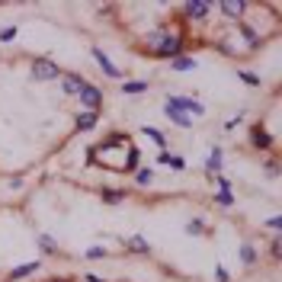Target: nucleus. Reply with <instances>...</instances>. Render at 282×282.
Segmentation results:
<instances>
[{
	"label": "nucleus",
	"instance_id": "0eeeda50",
	"mask_svg": "<svg viewBox=\"0 0 282 282\" xmlns=\"http://www.w3.org/2000/svg\"><path fill=\"white\" fill-rule=\"evenodd\" d=\"M81 87H84V81L77 74H64V77H61V93H64V96L81 93Z\"/></svg>",
	"mask_w": 282,
	"mask_h": 282
},
{
	"label": "nucleus",
	"instance_id": "9d476101",
	"mask_svg": "<svg viewBox=\"0 0 282 282\" xmlns=\"http://www.w3.org/2000/svg\"><path fill=\"white\" fill-rule=\"evenodd\" d=\"M222 154H225V151L215 145V148H212V154L205 157V173H208V176H215L218 170H222Z\"/></svg>",
	"mask_w": 282,
	"mask_h": 282
},
{
	"label": "nucleus",
	"instance_id": "2eb2a0df",
	"mask_svg": "<svg viewBox=\"0 0 282 282\" xmlns=\"http://www.w3.org/2000/svg\"><path fill=\"white\" fill-rule=\"evenodd\" d=\"M141 131H145L148 138H154V145H157V148H167V135H164L161 128H154V125H145Z\"/></svg>",
	"mask_w": 282,
	"mask_h": 282
},
{
	"label": "nucleus",
	"instance_id": "1a4fd4ad",
	"mask_svg": "<svg viewBox=\"0 0 282 282\" xmlns=\"http://www.w3.org/2000/svg\"><path fill=\"white\" fill-rule=\"evenodd\" d=\"M93 58H96V61H100V70H103V74H106V77H122V70H119L116 64H112V61H109V58H106V55H103V51H100V48H93Z\"/></svg>",
	"mask_w": 282,
	"mask_h": 282
},
{
	"label": "nucleus",
	"instance_id": "cd10ccee",
	"mask_svg": "<svg viewBox=\"0 0 282 282\" xmlns=\"http://www.w3.org/2000/svg\"><path fill=\"white\" fill-rule=\"evenodd\" d=\"M170 164H173V170H183V167H186V161H183V157H170Z\"/></svg>",
	"mask_w": 282,
	"mask_h": 282
},
{
	"label": "nucleus",
	"instance_id": "412c9836",
	"mask_svg": "<svg viewBox=\"0 0 282 282\" xmlns=\"http://www.w3.org/2000/svg\"><path fill=\"white\" fill-rule=\"evenodd\" d=\"M39 247H42L45 253H55V250H58V244H55V237H51V234H42V237H39Z\"/></svg>",
	"mask_w": 282,
	"mask_h": 282
},
{
	"label": "nucleus",
	"instance_id": "4be33fe9",
	"mask_svg": "<svg viewBox=\"0 0 282 282\" xmlns=\"http://www.w3.org/2000/svg\"><path fill=\"white\" fill-rule=\"evenodd\" d=\"M222 10H225V16H241L247 10V4H222Z\"/></svg>",
	"mask_w": 282,
	"mask_h": 282
},
{
	"label": "nucleus",
	"instance_id": "2f4dec72",
	"mask_svg": "<svg viewBox=\"0 0 282 282\" xmlns=\"http://www.w3.org/2000/svg\"><path fill=\"white\" fill-rule=\"evenodd\" d=\"M51 282H67V279H51Z\"/></svg>",
	"mask_w": 282,
	"mask_h": 282
},
{
	"label": "nucleus",
	"instance_id": "7ed1b4c3",
	"mask_svg": "<svg viewBox=\"0 0 282 282\" xmlns=\"http://www.w3.org/2000/svg\"><path fill=\"white\" fill-rule=\"evenodd\" d=\"M183 45H186V39H183L180 32H173V35H167V39H164V45L157 48L154 55H157V58H170V55H180V51H183Z\"/></svg>",
	"mask_w": 282,
	"mask_h": 282
},
{
	"label": "nucleus",
	"instance_id": "4468645a",
	"mask_svg": "<svg viewBox=\"0 0 282 282\" xmlns=\"http://www.w3.org/2000/svg\"><path fill=\"white\" fill-rule=\"evenodd\" d=\"M128 250H135V253H151V244H148L141 234H135V237H128Z\"/></svg>",
	"mask_w": 282,
	"mask_h": 282
},
{
	"label": "nucleus",
	"instance_id": "f03ea898",
	"mask_svg": "<svg viewBox=\"0 0 282 282\" xmlns=\"http://www.w3.org/2000/svg\"><path fill=\"white\" fill-rule=\"evenodd\" d=\"M81 106L84 112H100V103H103V90H96V87H81Z\"/></svg>",
	"mask_w": 282,
	"mask_h": 282
},
{
	"label": "nucleus",
	"instance_id": "bb28decb",
	"mask_svg": "<svg viewBox=\"0 0 282 282\" xmlns=\"http://www.w3.org/2000/svg\"><path fill=\"white\" fill-rule=\"evenodd\" d=\"M215 279H218V282H231V272H228L225 266H218V269H215Z\"/></svg>",
	"mask_w": 282,
	"mask_h": 282
},
{
	"label": "nucleus",
	"instance_id": "6ab92c4d",
	"mask_svg": "<svg viewBox=\"0 0 282 282\" xmlns=\"http://www.w3.org/2000/svg\"><path fill=\"white\" fill-rule=\"evenodd\" d=\"M241 263H247V266H250V263H257V250H253V244H244V247H241Z\"/></svg>",
	"mask_w": 282,
	"mask_h": 282
},
{
	"label": "nucleus",
	"instance_id": "7c9ffc66",
	"mask_svg": "<svg viewBox=\"0 0 282 282\" xmlns=\"http://www.w3.org/2000/svg\"><path fill=\"white\" fill-rule=\"evenodd\" d=\"M84 282H106V279H100V276H84Z\"/></svg>",
	"mask_w": 282,
	"mask_h": 282
},
{
	"label": "nucleus",
	"instance_id": "f8f14e48",
	"mask_svg": "<svg viewBox=\"0 0 282 282\" xmlns=\"http://www.w3.org/2000/svg\"><path fill=\"white\" fill-rule=\"evenodd\" d=\"M154 183V167H141L135 170V186H151Z\"/></svg>",
	"mask_w": 282,
	"mask_h": 282
},
{
	"label": "nucleus",
	"instance_id": "423d86ee",
	"mask_svg": "<svg viewBox=\"0 0 282 282\" xmlns=\"http://www.w3.org/2000/svg\"><path fill=\"white\" fill-rule=\"evenodd\" d=\"M42 269V263L39 260H29V263H20V266H16L10 276H7L4 282H20V279H26V276H32V272H39Z\"/></svg>",
	"mask_w": 282,
	"mask_h": 282
},
{
	"label": "nucleus",
	"instance_id": "a878e982",
	"mask_svg": "<svg viewBox=\"0 0 282 282\" xmlns=\"http://www.w3.org/2000/svg\"><path fill=\"white\" fill-rule=\"evenodd\" d=\"M16 35V26H7V29H0V42H10Z\"/></svg>",
	"mask_w": 282,
	"mask_h": 282
},
{
	"label": "nucleus",
	"instance_id": "20e7f679",
	"mask_svg": "<svg viewBox=\"0 0 282 282\" xmlns=\"http://www.w3.org/2000/svg\"><path fill=\"white\" fill-rule=\"evenodd\" d=\"M61 67L51 64V61H35L32 64V81H58Z\"/></svg>",
	"mask_w": 282,
	"mask_h": 282
},
{
	"label": "nucleus",
	"instance_id": "ddd939ff",
	"mask_svg": "<svg viewBox=\"0 0 282 282\" xmlns=\"http://www.w3.org/2000/svg\"><path fill=\"white\" fill-rule=\"evenodd\" d=\"M145 90H148V81H125V84H122V93H125V96H138Z\"/></svg>",
	"mask_w": 282,
	"mask_h": 282
},
{
	"label": "nucleus",
	"instance_id": "393cba45",
	"mask_svg": "<svg viewBox=\"0 0 282 282\" xmlns=\"http://www.w3.org/2000/svg\"><path fill=\"white\" fill-rule=\"evenodd\" d=\"M205 231V222H189L186 225V234H202Z\"/></svg>",
	"mask_w": 282,
	"mask_h": 282
},
{
	"label": "nucleus",
	"instance_id": "f257e3e1",
	"mask_svg": "<svg viewBox=\"0 0 282 282\" xmlns=\"http://www.w3.org/2000/svg\"><path fill=\"white\" fill-rule=\"evenodd\" d=\"M167 100H170L176 109L183 112H192V116H205V106H202L199 100H192V96H183V93H167Z\"/></svg>",
	"mask_w": 282,
	"mask_h": 282
},
{
	"label": "nucleus",
	"instance_id": "f3484780",
	"mask_svg": "<svg viewBox=\"0 0 282 282\" xmlns=\"http://www.w3.org/2000/svg\"><path fill=\"white\" fill-rule=\"evenodd\" d=\"M170 67H173V70H192V67H196V61H192L189 55H176Z\"/></svg>",
	"mask_w": 282,
	"mask_h": 282
},
{
	"label": "nucleus",
	"instance_id": "5701e85b",
	"mask_svg": "<svg viewBox=\"0 0 282 282\" xmlns=\"http://www.w3.org/2000/svg\"><path fill=\"white\" fill-rule=\"evenodd\" d=\"M106 257V247H87L84 250V260H103Z\"/></svg>",
	"mask_w": 282,
	"mask_h": 282
},
{
	"label": "nucleus",
	"instance_id": "aec40b11",
	"mask_svg": "<svg viewBox=\"0 0 282 282\" xmlns=\"http://www.w3.org/2000/svg\"><path fill=\"white\" fill-rule=\"evenodd\" d=\"M237 77H241L244 84H250V87H260V77L253 74V70H244V67H237Z\"/></svg>",
	"mask_w": 282,
	"mask_h": 282
},
{
	"label": "nucleus",
	"instance_id": "c756f323",
	"mask_svg": "<svg viewBox=\"0 0 282 282\" xmlns=\"http://www.w3.org/2000/svg\"><path fill=\"white\" fill-rule=\"evenodd\" d=\"M266 228H272V231H279V215H272L269 222H266Z\"/></svg>",
	"mask_w": 282,
	"mask_h": 282
},
{
	"label": "nucleus",
	"instance_id": "b1692460",
	"mask_svg": "<svg viewBox=\"0 0 282 282\" xmlns=\"http://www.w3.org/2000/svg\"><path fill=\"white\" fill-rule=\"evenodd\" d=\"M215 202H218V205H225V208H231L234 205V196H231V192H215Z\"/></svg>",
	"mask_w": 282,
	"mask_h": 282
},
{
	"label": "nucleus",
	"instance_id": "39448f33",
	"mask_svg": "<svg viewBox=\"0 0 282 282\" xmlns=\"http://www.w3.org/2000/svg\"><path fill=\"white\" fill-rule=\"evenodd\" d=\"M164 116L170 119L173 125H180V128H189V125H192V116H186L183 109H176V106H173L170 100H167V106H164Z\"/></svg>",
	"mask_w": 282,
	"mask_h": 282
},
{
	"label": "nucleus",
	"instance_id": "dca6fc26",
	"mask_svg": "<svg viewBox=\"0 0 282 282\" xmlns=\"http://www.w3.org/2000/svg\"><path fill=\"white\" fill-rule=\"evenodd\" d=\"M103 202H109V205H122V202H125V192H122V189H103Z\"/></svg>",
	"mask_w": 282,
	"mask_h": 282
},
{
	"label": "nucleus",
	"instance_id": "9b49d317",
	"mask_svg": "<svg viewBox=\"0 0 282 282\" xmlns=\"http://www.w3.org/2000/svg\"><path fill=\"white\" fill-rule=\"evenodd\" d=\"M96 122H100V112H81V116H77V128L90 131V128H96Z\"/></svg>",
	"mask_w": 282,
	"mask_h": 282
},
{
	"label": "nucleus",
	"instance_id": "c85d7f7f",
	"mask_svg": "<svg viewBox=\"0 0 282 282\" xmlns=\"http://www.w3.org/2000/svg\"><path fill=\"white\" fill-rule=\"evenodd\" d=\"M157 164H170V151H161V154H157Z\"/></svg>",
	"mask_w": 282,
	"mask_h": 282
},
{
	"label": "nucleus",
	"instance_id": "6e6552de",
	"mask_svg": "<svg viewBox=\"0 0 282 282\" xmlns=\"http://www.w3.org/2000/svg\"><path fill=\"white\" fill-rule=\"evenodd\" d=\"M208 10H212V4H183V16H189V20H202V16H208Z\"/></svg>",
	"mask_w": 282,
	"mask_h": 282
},
{
	"label": "nucleus",
	"instance_id": "a211bd4d",
	"mask_svg": "<svg viewBox=\"0 0 282 282\" xmlns=\"http://www.w3.org/2000/svg\"><path fill=\"white\" fill-rule=\"evenodd\" d=\"M253 145H257V148H272V138L263 128H253Z\"/></svg>",
	"mask_w": 282,
	"mask_h": 282
}]
</instances>
